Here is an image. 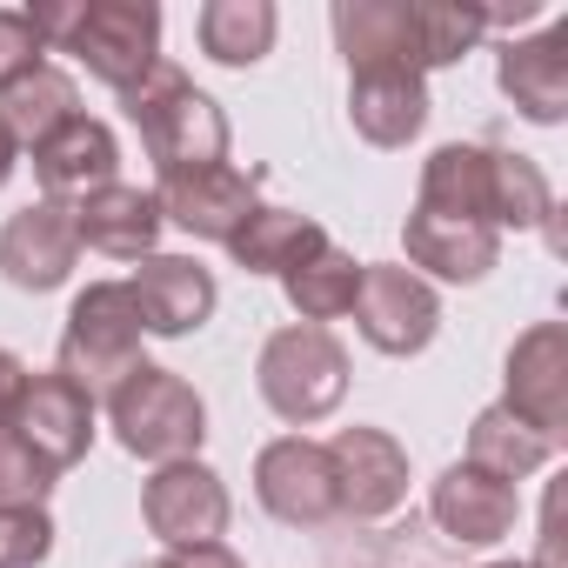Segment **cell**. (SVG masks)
Listing matches in <instances>:
<instances>
[{
	"label": "cell",
	"mask_w": 568,
	"mask_h": 568,
	"mask_svg": "<svg viewBox=\"0 0 568 568\" xmlns=\"http://www.w3.org/2000/svg\"><path fill=\"white\" fill-rule=\"evenodd\" d=\"M422 214H448V221H475V227H548L555 194L548 174L528 154H501V148H475V141H448L422 161Z\"/></svg>",
	"instance_id": "6da1fadb"
},
{
	"label": "cell",
	"mask_w": 568,
	"mask_h": 568,
	"mask_svg": "<svg viewBox=\"0 0 568 568\" xmlns=\"http://www.w3.org/2000/svg\"><path fill=\"white\" fill-rule=\"evenodd\" d=\"M488 34L481 8H455V0H335V48L348 68H455L475 41Z\"/></svg>",
	"instance_id": "7a4b0ae2"
},
{
	"label": "cell",
	"mask_w": 568,
	"mask_h": 568,
	"mask_svg": "<svg viewBox=\"0 0 568 568\" xmlns=\"http://www.w3.org/2000/svg\"><path fill=\"white\" fill-rule=\"evenodd\" d=\"M128 121L141 128V148L154 154V174H194V168H221L227 161V114L174 68L154 61L128 94H121Z\"/></svg>",
	"instance_id": "3957f363"
},
{
	"label": "cell",
	"mask_w": 568,
	"mask_h": 568,
	"mask_svg": "<svg viewBox=\"0 0 568 568\" xmlns=\"http://www.w3.org/2000/svg\"><path fill=\"white\" fill-rule=\"evenodd\" d=\"M254 382H261V402L281 415V422H328L342 402H348V348L328 335V328H308V322H288L261 342V362H254Z\"/></svg>",
	"instance_id": "277c9868"
},
{
	"label": "cell",
	"mask_w": 568,
	"mask_h": 568,
	"mask_svg": "<svg viewBox=\"0 0 568 568\" xmlns=\"http://www.w3.org/2000/svg\"><path fill=\"white\" fill-rule=\"evenodd\" d=\"M141 308H134V295H128V281H94V288H81L74 295V308H68V328H61V375L81 388V395H94V402H108L134 368H141Z\"/></svg>",
	"instance_id": "5b68a950"
},
{
	"label": "cell",
	"mask_w": 568,
	"mask_h": 568,
	"mask_svg": "<svg viewBox=\"0 0 568 568\" xmlns=\"http://www.w3.org/2000/svg\"><path fill=\"white\" fill-rule=\"evenodd\" d=\"M108 428H114V442L128 448V455H141V462H187L194 448H201V435H207V408H201V395L174 375V368H154V362H141L114 395H108Z\"/></svg>",
	"instance_id": "8992f818"
},
{
	"label": "cell",
	"mask_w": 568,
	"mask_h": 568,
	"mask_svg": "<svg viewBox=\"0 0 568 568\" xmlns=\"http://www.w3.org/2000/svg\"><path fill=\"white\" fill-rule=\"evenodd\" d=\"M61 54H74L101 88L128 94L161 61V8L154 0H81Z\"/></svg>",
	"instance_id": "52a82bcc"
},
{
	"label": "cell",
	"mask_w": 568,
	"mask_h": 568,
	"mask_svg": "<svg viewBox=\"0 0 568 568\" xmlns=\"http://www.w3.org/2000/svg\"><path fill=\"white\" fill-rule=\"evenodd\" d=\"M355 328L368 348L408 362L435 342L442 328V295L428 288V281L415 267H395V261H362V295H355Z\"/></svg>",
	"instance_id": "ba28073f"
},
{
	"label": "cell",
	"mask_w": 568,
	"mask_h": 568,
	"mask_svg": "<svg viewBox=\"0 0 568 568\" xmlns=\"http://www.w3.org/2000/svg\"><path fill=\"white\" fill-rule=\"evenodd\" d=\"M254 501L274 515V521H288V528H322L342 515L335 501V462L322 442L308 435H281L254 455Z\"/></svg>",
	"instance_id": "9c48e42d"
},
{
	"label": "cell",
	"mask_w": 568,
	"mask_h": 568,
	"mask_svg": "<svg viewBox=\"0 0 568 568\" xmlns=\"http://www.w3.org/2000/svg\"><path fill=\"white\" fill-rule=\"evenodd\" d=\"M141 515H148V528H154L168 548H207V541L227 535L234 501H227V481H221L207 462L187 455V462H161V468L148 475Z\"/></svg>",
	"instance_id": "30bf717a"
},
{
	"label": "cell",
	"mask_w": 568,
	"mask_h": 568,
	"mask_svg": "<svg viewBox=\"0 0 568 568\" xmlns=\"http://www.w3.org/2000/svg\"><path fill=\"white\" fill-rule=\"evenodd\" d=\"M335 462V501L348 521H388L408 501V448L388 428H342L328 442Z\"/></svg>",
	"instance_id": "8fae6325"
},
{
	"label": "cell",
	"mask_w": 568,
	"mask_h": 568,
	"mask_svg": "<svg viewBox=\"0 0 568 568\" xmlns=\"http://www.w3.org/2000/svg\"><path fill=\"white\" fill-rule=\"evenodd\" d=\"M501 408L561 448V435H568V322H535L528 335H515Z\"/></svg>",
	"instance_id": "7c38bea8"
},
{
	"label": "cell",
	"mask_w": 568,
	"mask_h": 568,
	"mask_svg": "<svg viewBox=\"0 0 568 568\" xmlns=\"http://www.w3.org/2000/svg\"><path fill=\"white\" fill-rule=\"evenodd\" d=\"M74 261H81V234H74V207H61V201H28L0 227V274L28 295L61 288Z\"/></svg>",
	"instance_id": "4fadbf2b"
},
{
	"label": "cell",
	"mask_w": 568,
	"mask_h": 568,
	"mask_svg": "<svg viewBox=\"0 0 568 568\" xmlns=\"http://www.w3.org/2000/svg\"><path fill=\"white\" fill-rule=\"evenodd\" d=\"M154 201H161V221H174L181 234H194V241H234L241 234V221L261 207V194H254V174H241V168H194V174H168L161 187H154Z\"/></svg>",
	"instance_id": "5bb4252c"
},
{
	"label": "cell",
	"mask_w": 568,
	"mask_h": 568,
	"mask_svg": "<svg viewBox=\"0 0 568 568\" xmlns=\"http://www.w3.org/2000/svg\"><path fill=\"white\" fill-rule=\"evenodd\" d=\"M54 475H68L88 448H94V395H81L61 368L54 375H28V395L8 422Z\"/></svg>",
	"instance_id": "9a60e30c"
},
{
	"label": "cell",
	"mask_w": 568,
	"mask_h": 568,
	"mask_svg": "<svg viewBox=\"0 0 568 568\" xmlns=\"http://www.w3.org/2000/svg\"><path fill=\"white\" fill-rule=\"evenodd\" d=\"M114 174H121V141H114V128H108V121H94V114H74L61 134H48V141L34 148L41 201L74 207V201H88V194L114 187Z\"/></svg>",
	"instance_id": "2e32d148"
},
{
	"label": "cell",
	"mask_w": 568,
	"mask_h": 568,
	"mask_svg": "<svg viewBox=\"0 0 568 568\" xmlns=\"http://www.w3.org/2000/svg\"><path fill=\"white\" fill-rule=\"evenodd\" d=\"M128 295L141 308V328L148 335H168V342L174 335H194L214 315V302H221L214 274L201 261H187V254H148L134 267V281H128Z\"/></svg>",
	"instance_id": "e0dca14e"
},
{
	"label": "cell",
	"mask_w": 568,
	"mask_h": 568,
	"mask_svg": "<svg viewBox=\"0 0 568 568\" xmlns=\"http://www.w3.org/2000/svg\"><path fill=\"white\" fill-rule=\"evenodd\" d=\"M348 121L368 148H408L428 128V81L415 68H348Z\"/></svg>",
	"instance_id": "ac0fdd59"
},
{
	"label": "cell",
	"mask_w": 568,
	"mask_h": 568,
	"mask_svg": "<svg viewBox=\"0 0 568 568\" xmlns=\"http://www.w3.org/2000/svg\"><path fill=\"white\" fill-rule=\"evenodd\" d=\"M515 508H521L515 488L495 481V475H481V468H468V462L442 468L435 488H428V515H435V528H442L448 541H462V548H488V541H501V535L515 528Z\"/></svg>",
	"instance_id": "d6986e66"
},
{
	"label": "cell",
	"mask_w": 568,
	"mask_h": 568,
	"mask_svg": "<svg viewBox=\"0 0 568 568\" xmlns=\"http://www.w3.org/2000/svg\"><path fill=\"white\" fill-rule=\"evenodd\" d=\"M495 81L535 128H555L568 114V21H555L535 41H508L495 61Z\"/></svg>",
	"instance_id": "ffe728a7"
},
{
	"label": "cell",
	"mask_w": 568,
	"mask_h": 568,
	"mask_svg": "<svg viewBox=\"0 0 568 568\" xmlns=\"http://www.w3.org/2000/svg\"><path fill=\"white\" fill-rule=\"evenodd\" d=\"M74 234H81V247H94V254L148 261V254H154V241H161V201H154L148 187L114 181V187H101V194L74 201Z\"/></svg>",
	"instance_id": "44dd1931"
},
{
	"label": "cell",
	"mask_w": 568,
	"mask_h": 568,
	"mask_svg": "<svg viewBox=\"0 0 568 568\" xmlns=\"http://www.w3.org/2000/svg\"><path fill=\"white\" fill-rule=\"evenodd\" d=\"M402 241H408V261L435 281H481L495 261H501V234L495 227H475V221H448V214H408L402 221Z\"/></svg>",
	"instance_id": "7402d4cb"
},
{
	"label": "cell",
	"mask_w": 568,
	"mask_h": 568,
	"mask_svg": "<svg viewBox=\"0 0 568 568\" xmlns=\"http://www.w3.org/2000/svg\"><path fill=\"white\" fill-rule=\"evenodd\" d=\"M328 247V234H322V221H308V214H295V207H254L247 221H241V234L227 241V254H234V267H247V274H295L308 254H322Z\"/></svg>",
	"instance_id": "603a6c76"
},
{
	"label": "cell",
	"mask_w": 568,
	"mask_h": 568,
	"mask_svg": "<svg viewBox=\"0 0 568 568\" xmlns=\"http://www.w3.org/2000/svg\"><path fill=\"white\" fill-rule=\"evenodd\" d=\"M74 114H81V88H74V74H61L54 61H41V68H28V74H14L8 88H0V121L14 128L21 148H41V141L61 134Z\"/></svg>",
	"instance_id": "cb8c5ba5"
},
{
	"label": "cell",
	"mask_w": 568,
	"mask_h": 568,
	"mask_svg": "<svg viewBox=\"0 0 568 568\" xmlns=\"http://www.w3.org/2000/svg\"><path fill=\"white\" fill-rule=\"evenodd\" d=\"M555 462V442L548 435H535L521 415H508L501 402L495 408H481L475 415V428H468V468H481V475H495V481H528L535 468H548Z\"/></svg>",
	"instance_id": "d4e9b609"
},
{
	"label": "cell",
	"mask_w": 568,
	"mask_h": 568,
	"mask_svg": "<svg viewBox=\"0 0 568 568\" xmlns=\"http://www.w3.org/2000/svg\"><path fill=\"white\" fill-rule=\"evenodd\" d=\"M274 28H281V14L267 8V0H207V8L194 14L201 54L221 61V68H254L274 48Z\"/></svg>",
	"instance_id": "484cf974"
},
{
	"label": "cell",
	"mask_w": 568,
	"mask_h": 568,
	"mask_svg": "<svg viewBox=\"0 0 568 568\" xmlns=\"http://www.w3.org/2000/svg\"><path fill=\"white\" fill-rule=\"evenodd\" d=\"M281 288H288V308H295L308 328H328V322H342V315L355 308V295H362V261L328 241V247L308 254L295 274H281Z\"/></svg>",
	"instance_id": "4316f807"
},
{
	"label": "cell",
	"mask_w": 568,
	"mask_h": 568,
	"mask_svg": "<svg viewBox=\"0 0 568 568\" xmlns=\"http://www.w3.org/2000/svg\"><path fill=\"white\" fill-rule=\"evenodd\" d=\"M54 481H61V475H54L14 428H0V508H41Z\"/></svg>",
	"instance_id": "83f0119b"
},
{
	"label": "cell",
	"mask_w": 568,
	"mask_h": 568,
	"mask_svg": "<svg viewBox=\"0 0 568 568\" xmlns=\"http://www.w3.org/2000/svg\"><path fill=\"white\" fill-rule=\"evenodd\" d=\"M48 555H54L48 508H0V568H41Z\"/></svg>",
	"instance_id": "f1b7e54d"
},
{
	"label": "cell",
	"mask_w": 568,
	"mask_h": 568,
	"mask_svg": "<svg viewBox=\"0 0 568 568\" xmlns=\"http://www.w3.org/2000/svg\"><path fill=\"white\" fill-rule=\"evenodd\" d=\"M41 61H48V48H41L34 21H28V8H0V88L14 74H28V68H41Z\"/></svg>",
	"instance_id": "f546056e"
},
{
	"label": "cell",
	"mask_w": 568,
	"mask_h": 568,
	"mask_svg": "<svg viewBox=\"0 0 568 568\" xmlns=\"http://www.w3.org/2000/svg\"><path fill=\"white\" fill-rule=\"evenodd\" d=\"M148 568H247L227 541H207V548H168L161 561H148Z\"/></svg>",
	"instance_id": "4dcf8cb0"
},
{
	"label": "cell",
	"mask_w": 568,
	"mask_h": 568,
	"mask_svg": "<svg viewBox=\"0 0 568 568\" xmlns=\"http://www.w3.org/2000/svg\"><path fill=\"white\" fill-rule=\"evenodd\" d=\"M21 395H28V362L14 355V348H0V428L14 422V408H21Z\"/></svg>",
	"instance_id": "1f68e13d"
},
{
	"label": "cell",
	"mask_w": 568,
	"mask_h": 568,
	"mask_svg": "<svg viewBox=\"0 0 568 568\" xmlns=\"http://www.w3.org/2000/svg\"><path fill=\"white\" fill-rule=\"evenodd\" d=\"M14 168H21V141H14V128L0 121V187L14 181Z\"/></svg>",
	"instance_id": "d6a6232c"
},
{
	"label": "cell",
	"mask_w": 568,
	"mask_h": 568,
	"mask_svg": "<svg viewBox=\"0 0 568 568\" xmlns=\"http://www.w3.org/2000/svg\"><path fill=\"white\" fill-rule=\"evenodd\" d=\"M481 568H528V561H481Z\"/></svg>",
	"instance_id": "836d02e7"
},
{
	"label": "cell",
	"mask_w": 568,
	"mask_h": 568,
	"mask_svg": "<svg viewBox=\"0 0 568 568\" xmlns=\"http://www.w3.org/2000/svg\"><path fill=\"white\" fill-rule=\"evenodd\" d=\"M141 568H148V561H141Z\"/></svg>",
	"instance_id": "e575fe53"
}]
</instances>
